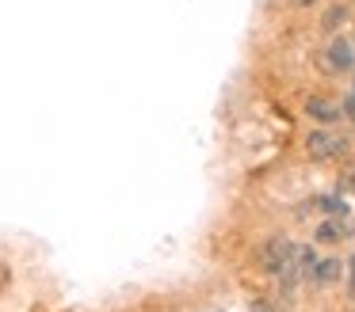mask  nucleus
<instances>
[{
    "label": "nucleus",
    "instance_id": "1",
    "mask_svg": "<svg viewBox=\"0 0 355 312\" xmlns=\"http://www.w3.org/2000/svg\"><path fill=\"white\" fill-rule=\"evenodd\" d=\"M306 152L313 160H336L347 152V141L340 134H332V129H317V134L306 137Z\"/></svg>",
    "mask_w": 355,
    "mask_h": 312
},
{
    "label": "nucleus",
    "instance_id": "2",
    "mask_svg": "<svg viewBox=\"0 0 355 312\" xmlns=\"http://www.w3.org/2000/svg\"><path fill=\"white\" fill-rule=\"evenodd\" d=\"M313 266H317L313 248H294L291 263H286L283 270H279V278H283V286H286V289H294L302 278H313Z\"/></svg>",
    "mask_w": 355,
    "mask_h": 312
},
{
    "label": "nucleus",
    "instance_id": "3",
    "mask_svg": "<svg viewBox=\"0 0 355 312\" xmlns=\"http://www.w3.org/2000/svg\"><path fill=\"white\" fill-rule=\"evenodd\" d=\"M321 65H324V73H347V68L355 65L352 42H347V38H332V42L324 46V53H321Z\"/></svg>",
    "mask_w": 355,
    "mask_h": 312
},
{
    "label": "nucleus",
    "instance_id": "4",
    "mask_svg": "<svg viewBox=\"0 0 355 312\" xmlns=\"http://www.w3.org/2000/svg\"><path fill=\"white\" fill-rule=\"evenodd\" d=\"M291 255H294V244L291 240H283V236H279V240H271L268 248H263V270H271V274H279L283 270L286 263H291Z\"/></svg>",
    "mask_w": 355,
    "mask_h": 312
},
{
    "label": "nucleus",
    "instance_id": "5",
    "mask_svg": "<svg viewBox=\"0 0 355 312\" xmlns=\"http://www.w3.org/2000/svg\"><path fill=\"white\" fill-rule=\"evenodd\" d=\"M306 114H309V118H317V122H329V126H332V122H336L344 111H340L332 99H324V95H309V99H306Z\"/></svg>",
    "mask_w": 355,
    "mask_h": 312
},
{
    "label": "nucleus",
    "instance_id": "6",
    "mask_svg": "<svg viewBox=\"0 0 355 312\" xmlns=\"http://www.w3.org/2000/svg\"><path fill=\"white\" fill-rule=\"evenodd\" d=\"M340 270H344V263H340V259H317L313 282H317V286H332V282L340 278Z\"/></svg>",
    "mask_w": 355,
    "mask_h": 312
},
{
    "label": "nucleus",
    "instance_id": "7",
    "mask_svg": "<svg viewBox=\"0 0 355 312\" xmlns=\"http://www.w3.org/2000/svg\"><path fill=\"white\" fill-rule=\"evenodd\" d=\"M347 236V221H324L321 228H317V240H324V244H336V240H344Z\"/></svg>",
    "mask_w": 355,
    "mask_h": 312
},
{
    "label": "nucleus",
    "instance_id": "8",
    "mask_svg": "<svg viewBox=\"0 0 355 312\" xmlns=\"http://www.w3.org/2000/svg\"><path fill=\"white\" fill-rule=\"evenodd\" d=\"M344 19H347V8H332V12L324 15V30H336Z\"/></svg>",
    "mask_w": 355,
    "mask_h": 312
},
{
    "label": "nucleus",
    "instance_id": "9",
    "mask_svg": "<svg viewBox=\"0 0 355 312\" xmlns=\"http://www.w3.org/2000/svg\"><path fill=\"white\" fill-rule=\"evenodd\" d=\"M347 293L355 297V255L347 259Z\"/></svg>",
    "mask_w": 355,
    "mask_h": 312
},
{
    "label": "nucleus",
    "instance_id": "10",
    "mask_svg": "<svg viewBox=\"0 0 355 312\" xmlns=\"http://www.w3.org/2000/svg\"><path fill=\"white\" fill-rule=\"evenodd\" d=\"M252 312H275V304H256Z\"/></svg>",
    "mask_w": 355,
    "mask_h": 312
},
{
    "label": "nucleus",
    "instance_id": "11",
    "mask_svg": "<svg viewBox=\"0 0 355 312\" xmlns=\"http://www.w3.org/2000/svg\"><path fill=\"white\" fill-rule=\"evenodd\" d=\"M298 4H302V8H309V4H317V0H298Z\"/></svg>",
    "mask_w": 355,
    "mask_h": 312
}]
</instances>
